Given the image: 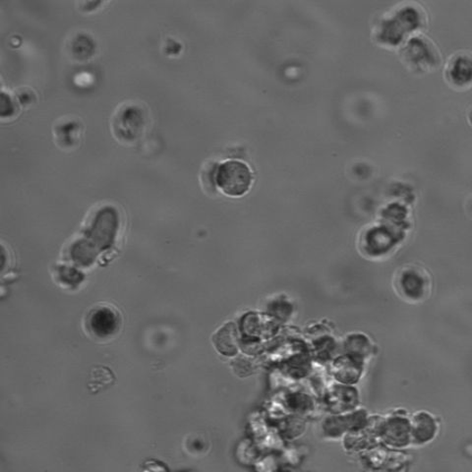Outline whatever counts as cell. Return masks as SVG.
Instances as JSON below:
<instances>
[{"mask_svg": "<svg viewBox=\"0 0 472 472\" xmlns=\"http://www.w3.org/2000/svg\"><path fill=\"white\" fill-rule=\"evenodd\" d=\"M402 56L410 71L421 75L435 72L442 64L440 48L425 33L408 39Z\"/></svg>", "mask_w": 472, "mask_h": 472, "instance_id": "6da1fadb", "label": "cell"}, {"mask_svg": "<svg viewBox=\"0 0 472 472\" xmlns=\"http://www.w3.org/2000/svg\"><path fill=\"white\" fill-rule=\"evenodd\" d=\"M252 181L249 166L240 161L225 162L216 169L215 183L229 196H242L249 190Z\"/></svg>", "mask_w": 472, "mask_h": 472, "instance_id": "7a4b0ae2", "label": "cell"}, {"mask_svg": "<svg viewBox=\"0 0 472 472\" xmlns=\"http://www.w3.org/2000/svg\"><path fill=\"white\" fill-rule=\"evenodd\" d=\"M442 76L449 87L456 91L472 88V52L458 51L451 54L442 69Z\"/></svg>", "mask_w": 472, "mask_h": 472, "instance_id": "3957f363", "label": "cell"}, {"mask_svg": "<svg viewBox=\"0 0 472 472\" xmlns=\"http://www.w3.org/2000/svg\"><path fill=\"white\" fill-rule=\"evenodd\" d=\"M87 326L96 338L110 339L120 330L121 319L115 310L106 307L97 308L88 315Z\"/></svg>", "mask_w": 472, "mask_h": 472, "instance_id": "277c9868", "label": "cell"}, {"mask_svg": "<svg viewBox=\"0 0 472 472\" xmlns=\"http://www.w3.org/2000/svg\"><path fill=\"white\" fill-rule=\"evenodd\" d=\"M398 283H410V288L402 295V297L410 300H418L420 298L425 297L430 288L426 273L418 268H410L403 271L400 275Z\"/></svg>", "mask_w": 472, "mask_h": 472, "instance_id": "5b68a950", "label": "cell"}, {"mask_svg": "<svg viewBox=\"0 0 472 472\" xmlns=\"http://www.w3.org/2000/svg\"><path fill=\"white\" fill-rule=\"evenodd\" d=\"M468 122L472 126V105L470 106L468 113Z\"/></svg>", "mask_w": 472, "mask_h": 472, "instance_id": "8992f818", "label": "cell"}]
</instances>
